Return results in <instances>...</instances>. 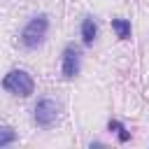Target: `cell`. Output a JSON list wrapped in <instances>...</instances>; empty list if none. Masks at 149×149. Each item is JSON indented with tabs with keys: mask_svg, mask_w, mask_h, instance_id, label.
I'll use <instances>...</instances> for the list:
<instances>
[{
	"mask_svg": "<svg viewBox=\"0 0 149 149\" xmlns=\"http://www.w3.org/2000/svg\"><path fill=\"white\" fill-rule=\"evenodd\" d=\"M58 112H61V107H58L56 100L42 98V100H37V105H35V123L47 128V126H51V123L58 119Z\"/></svg>",
	"mask_w": 149,
	"mask_h": 149,
	"instance_id": "3957f363",
	"label": "cell"
},
{
	"mask_svg": "<svg viewBox=\"0 0 149 149\" xmlns=\"http://www.w3.org/2000/svg\"><path fill=\"white\" fill-rule=\"evenodd\" d=\"M2 86L9 93L21 95V98H28L35 91V81H33V77L26 70H12V72H7L5 79H2Z\"/></svg>",
	"mask_w": 149,
	"mask_h": 149,
	"instance_id": "7a4b0ae2",
	"label": "cell"
},
{
	"mask_svg": "<svg viewBox=\"0 0 149 149\" xmlns=\"http://www.w3.org/2000/svg\"><path fill=\"white\" fill-rule=\"evenodd\" d=\"M112 28H114L119 40H128L130 37V21L128 19H112Z\"/></svg>",
	"mask_w": 149,
	"mask_h": 149,
	"instance_id": "8992f818",
	"label": "cell"
},
{
	"mask_svg": "<svg viewBox=\"0 0 149 149\" xmlns=\"http://www.w3.org/2000/svg\"><path fill=\"white\" fill-rule=\"evenodd\" d=\"M95 35H98V26H95L93 16H86V19L81 21V42H84L86 47H91L93 40H95Z\"/></svg>",
	"mask_w": 149,
	"mask_h": 149,
	"instance_id": "5b68a950",
	"label": "cell"
},
{
	"mask_svg": "<svg viewBox=\"0 0 149 149\" xmlns=\"http://www.w3.org/2000/svg\"><path fill=\"white\" fill-rule=\"evenodd\" d=\"M16 140V133L9 128V126H0V147H5V144H12Z\"/></svg>",
	"mask_w": 149,
	"mask_h": 149,
	"instance_id": "52a82bcc",
	"label": "cell"
},
{
	"mask_svg": "<svg viewBox=\"0 0 149 149\" xmlns=\"http://www.w3.org/2000/svg\"><path fill=\"white\" fill-rule=\"evenodd\" d=\"M107 128H109V130H114V133H119V130H123V123H121V121H109V123H107Z\"/></svg>",
	"mask_w": 149,
	"mask_h": 149,
	"instance_id": "ba28073f",
	"label": "cell"
},
{
	"mask_svg": "<svg viewBox=\"0 0 149 149\" xmlns=\"http://www.w3.org/2000/svg\"><path fill=\"white\" fill-rule=\"evenodd\" d=\"M47 28H49V19H47L44 14L33 16V19L28 21V26L23 28V33H21L23 47H26V49H37V47L44 42V37H47Z\"/></svg>",
	"mask_w": 149,
	"mask_h": 149,
	"instance_id": "6da1fadb",
	"label": "cell"
},
{
	"mask_svg": "<svg viewBox=\"0 0 149 149\" xmlns=\"http://www.w3.org/2000/svg\"><path fill=\"white\" fill-rule=\"evenodd\" d=\"M119 140H121V142H128V140H130V133H128L126 128H123V130H119Z\"/></svg>",
	"mask_w": 149,
	"mask_h": 149,
	"instance_id": "9c48e42d",
	"label": "cell"
},
{
	"mask_svg": "<svg viewBox=\"0 0 149 149\" xmlns=\"http://www.w3.org/2000/svg\"><path fill=\"white\" fill-rule=\"evenodd\" d=\"M61 70H63V77H65V79H72V77L79 72V49L68 47V49L63 51V63H61Z\"/></svg>",
	"mask_w": 149,
	"mask_h": 149,
	"instance_id": "277c9868",
	"label": "cell"
}]
</instances>
